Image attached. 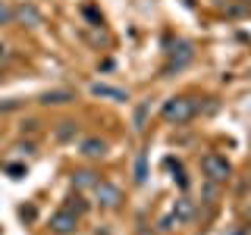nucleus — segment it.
<instances>
[{"mask_svg": "<svg viewBox=\"0 0 251 235\" xmlns=\"http://www.w3.org/2000/svg\"><path fill=\"white\" fill-rule=\"evenodd\" d=\"M94 191V204H98L100 210H116L123 204V191H120V185H113L110 179H100L98 185L91 188Z\"/></svg>", "mask_w": 251, "mask_h": 235, "instance_id": "nucleus-4", "label": "nucleus"}, {"mask_svg": "<svg viewBox=\"0 0 251 235\" xmlns=\"http://www.w3.org/2000/svg\"><path fill=\"white\" fill-rule=\"evenodd\" d=\"M242 3H251V0H242Z\"/></svg>", "mask_w": 251, "mask_h": 235, "instance_id": "nucleus-24", "label": "nucleus"}, {"mask_svg": "<svg viewBox=\"0 0 251 235\" xmlns=\"http://www.w3.org/2000/svg\"><path fill=\"white\" fill-rule=\"evenodd\" d=\"M100 182V172L91 169V166H82V169H73V176H69V185H73V191H91L94 185Z\"/></svg>", "mask_w": 251, "mask_h": 235, "instance_id": "nucleus-7", "label": "nucleus"}, {"mask_svg": "<svg viewBox=\"0 0 251 235\" xmlns=\"http://www.w3.org/2000/svg\"><path fill=\"white\" fill-rule=\"evenodd\" d=\"M82 16H85V19L91 22L94 28H100V25H104V16H100L98 10H94V6H85V10H82Z\"/></svg>", "mask_w": 251, "mask_h": 235, "instance_id": "nucleus-18", "label": "nucleus"}, {"mask_svg": "<svg viewBox=\"0 0 251 235\" xmlns=\"http://www.w3.org/2000/svg\"><path fill=\"white\" fill-rule=\"evenodd\" d=\"M145 119H148V100H141V104L135 107V132L145 129Z\"/></svg>", "mask_w": 251, "mask_h": 235, "instance_id": "nucleus-17", "label": "nucleus"}, {"mask_svg": "<svg viewBox=\"0 0 251 235\" xmlns=\"http://www.w3.org/2000/svg\"><path fill=\"white\" fill-rule=\"evenodd\" d=\"M173 216H176V223H192L195 216H198V207H195L192 198H176V204H173Z\"/></svg>", "mask_w": 251, "mask_h": 235, "instance_id": "nucleus-10", "label": "nucleus"}, {"mask_svg": "<svg viewBox=\"0 0 251 235\" xmlns=\"http://www.w3.org/2000/svg\"><path fill=\"white\" fill-rule=\"evenodd\" d=\"M107 151H110V144L100 135H88L78 144V154H82L85 160H100V157H107Z\"/></svg>", "mask_w": 251, "mask_h": 235, "instance_id": "nucleus-8", "label": "nucleus"}, {"mask_svg": "<svg viewBox=\"0 0 251 235\" xmlns=\"http://www.w3.org/2000/svg\"><path fill=\"white\" fill-rule=\"evenodd\" d=\"M192 60H195V44H192V41H185V38H179L176 44H170V47H167V63H163L160 75H163V78H170V75L182 72V69H185Z\"/></svg>", "mask_w": 251, "mask_h": 235, "instance_id": "nucleus-2", "label": "nucleus"}, {"mask_svg": "<svg viewBox=\"0 0 251 235\" xmlns=\"http://www.w3.org/2000/svg\"><path fill=\"white\" fill-rule=\"evenodd\" d=\"M19 216H22V219H28V223H31V219H35V207H19Z\"/></svg>", "mask_w": 251, "mask_h": 235, "instance_id": "nucleus-21", "label": "nucleus"}, {"mask_svg": "<svg viewBox=\"0 0 251 235\" xmlns=\"http://www.w3.org/2000/svg\"><path fill=\"white\" fill-rule=\"evenodd\" d=\"M145 179H148V157H145V151H141L135 157V185H145Z\"/></svg>", "mask_w": 251, "mask_h": 235, "instance_id": "nucleus-14", "label": "nucleus"}, {"mask_svg": "<svg viewBox=\"0 0 251 235\" xmlns=\"http://www.w3.org/2000/svg\"><path fill=\"white\" fill-rule=\"evenodd\" d=\"M75 135H78V122L75 119H60L57 125H53V138L57 141H75Z\"/></svg>", "mask_w": 251, "mask_h": 235, "instance_id": "nucleus-12", "label": "nucleus"}, {"mask_svg": "<svg viewBox=\"0 0 251 235\" xmlns=\"http://www.w3.org/2000/svg\"><path fill=\"white\" fill-rule=\"evenodd\" d=\"M16 151H19V154H35V141H19Z\"/></svg>", "mask_w": 251, "mask_h": 235, "instance_id": "nucleus-19", "label": "nucleus"}, {"mask_svg": "<svg viewBox=\"0 0 251 235\" xmlns=\"http://www.w3.org/2000/svg\"><path fill=\"white\" fill-rule=\"evenodd\" d=\"M16 107H22L19 100H6V104H0V113H6V110H16Z\"/></svg>", "mask_w": 251, "mask_h": 235, "instance_id": "nucleus-22", "label": "nucleus"}, {"mask_svg": "<svg viewBox=\"0 0 251 235\" xmlns=\"http://www.w3.org/2000/svg\"><path fill=\"white\" fill-rule=\"evenodd\" d=\"M201 172H204V182H214V185H226L232 179V163L226 160L223 154L207 151L201 157Z\"/></svg>", "mask_w": 251, "mask_h": 235, "instance_id": "nucleus-3", "label": "nucleus"}, {"mask_svg": "<svg viewBox=\"0 0 251 235\" xmlns=\"http://www.w3.org/2000/svg\"><path fill=\"white\" fill-rule=\"evenodd\" d=\"M75 94L69 88H53V91H44L41 97H38V104L41 107H63V104H73Z\"/></svg>", "mask_w": 251, "mask_h": 235, "instance_id": "nucleus-9", "label": "nucleus"}, {"mask_svg": "<svg viewBox=\"0 0 251 235\" xmlns=\"http://www.w3.org/2000/svg\"><path fill=\"white\" fill-rule=\"evenodd\" d=\"M35 129H38V119H25V122H22V135H25V132L31 135Z\"/></svg>", "mask_w": 251, "mask_h": 235, "instance_id": "nucleus-20", "label": "nucleus"}, {"mask_svg": "<svg viewBox=\"0 0 251 235\" xmlns=\"http://www.w3.org/2000/svg\"><path fill=\"white\" fill-rule=\"evenodd\" d=\"M75 229H78V216L69 207H60L57 213L50 216V232L53 235H73Z\"/></svg>", "mask_w": 251, "mask_h": 235, "instance_id": "nucleus-6", "label": "nucleus"}, {"mask_svg": "<svg viewBox=\"0 0 251 235\" xmlns=\"http://www.w3.org/2000/svg\"><path fill=\"white\" fill-rule=\"evenodd\" d=\"M6 176H10L13 182H19L22 176H28V166L25 163H10V166H6Z\"/></svg>", "mask_w": 251, "mask_h": 235, "instance_id": "nucleus-15", "label": "nucleus"}, {"mask_svg": "<svg viewBox=\"0 0 251 235\" xmlns=\"http://www.w3.org/2000/svg\"><path fill=\"white\" fill-rule=\"evenodd\" d=\"M198 97H192V94H173V97L163 100V107H160V119L167 122V125H188L198 116Z\"/></svg>", "mask_w": 251, "mask_h": 235, "instance_id": "nucleus-1", "label": "nucleus"}, {"mask_svg": "<svg viewBox=\"0 0 251 235\" xmlns=\"http://www.w3.org/2000/svg\"><path fill=\"white\" fill-rule=\"evenodd\" d=\"M13 25V6L6 3V0H0V28Z\"/></svg>", "mask_w": 251, "mask_h": 235, "instance_id": "nucleus-16", "label": "nucleus"}, {"mask_svg": "<svg viewBox=\"0 0 251 235\" xmlns=\"http://www.w3.org/2000/svg\"><path fill=\"white\" fill-rule=\"evenodd\" d=\"M3 53H6V47H3V41H0V57H3Z\"/></svg>", "mask_w": 251, "mask_h": 235, "instance_id": "nucleus-23", "label": "nucleus"}, {"mask_svg": "<svg viewBox=\"0 0 251 235\" xmlns=\"http://www.w3.org/2000/svg\"><path fill=\"white\" fill-rule=\"evenodd\" d=\"M63 207H69V210H73V213H75L78 219H82V216L91 210V204L85 201V194H82V191H73V194L66 198V204H63Z\"/></svg>", "mask_w": 251, "mask_h": 235, "instance_id": "nucleus-13", "label": "nucleus"}, {"mask_svg": "<svg viewBox=\"0 0 251 235\" xmlns=\"http://www.w3.org/2000/svg\"><path fill=\"white\" fill-rule=\"evenodd\" d=\"M91 94L94 97H104V100H116V104H126V100H129V94L123 88H113V85H104V82H94Z\"/></svg>", "mask_w": 251, "mask_h": 235, "instance_id": "nucleus-11", "label": "nucleus"}, {"mask_svg": "<svg viewBox=\"0 0 251 235\" xmlns=\"http://www.w3.org/2000/svg\"><path fill=\"white\" fill-rule=\"evenodd\" d=\"M41 10H38L31 0H19V3L13 6V25H22V28H38L41 25Z\"/></svg>", "mask_w": 251, "mask_h": 235, "instance_id": "nucleus-5", "label": "nucleus"}]
</instances>
